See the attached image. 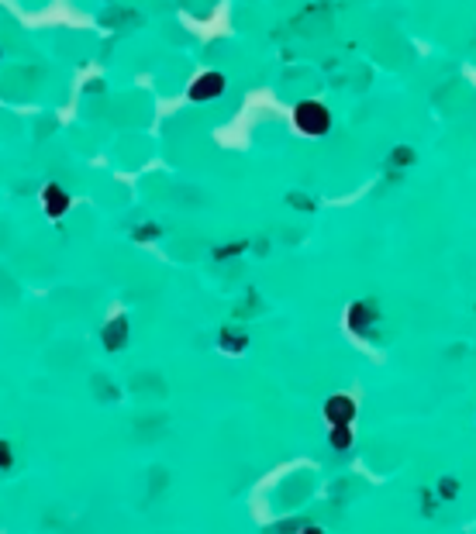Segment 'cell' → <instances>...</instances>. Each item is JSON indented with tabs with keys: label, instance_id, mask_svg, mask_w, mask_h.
<instances>
[{
	"label": "cell",
	"instance_id": "7a4b0ae2",
	"mask_svg": "<svg viewBox=\"0 0 476 534\" xmlns=\"http://www.w3.org/2000/svg\"><path fill=\"white\" fill-rule=\"evenodd\" d=\"M225 93V76L221 73H201L194 83H190V100H214Z\"/></svg>",
	"mask_w": 476,
	"mask_h": 534
},
{
	"label": "cell",
	"instance_id": "5b68a950",
	"mask_svg": "<svg viewBox=\"0 0 476 534\" xmlns=\"http://www.w3.org/2000/svg\"><path fill=\"white\" fill-rule=\"evenodd\" d=\"M104 345H108V349H121V345H125V321H111V324H108Z\"/></svg>",
	"mask_w": 476,
	"mask_h": 534
},
{
	"label": "cell",
	"instance_id": "6da1fadb",
	"mask_svg": "<svg viewBox=\"0 0 476 534\" xmlns=\"http://www.w3.org/2000/svg\"><path fill=\"white\" fill-rule=\"evenodd\" d=\"M294 125H297V132L311 134V138L328 134V128H332V111H328L325 104H317V100H300L294 108Z\"/></svg>",
	"mask_w": 476,
	"mask_h": 534
},
{
	"label": "cell",
	"instance_id": "52a82bcc",
	"mask_svg": "<svg viewBox=\"0 0 476 534\" xmlns=\"http://www.w3.org/2000/svg\"><path fill=\"white\" fill-rule=\"evenodd\" d=\"M11 459H14V455H11V445H7V442H0V469L11 466Z\"/></svg>",
	"mask_w": 476,
	"mask_h": 534
},
{
	"label": "cell",
	"instance_id": "8992f818",
	"mask_svg": "<svg viewBox=\"0 0 476 534\" xmlns=\"http://www.w3.org/2000/svg\"><path fill=\"white\" fill-rule=\"evenodd\" d=\"M352 442V431H349V424H332V445L335 448H349Z\"/></svg>",
	"mask_w": 476,
	"mask_h": 534
},
{
	"label": "cell",
	"instance_id": "277c9868",
	"mask_svg": "<svg viewBox=\"0 0 476 534\" xmlns=\"http://www.w3.org/2000/svg\"><path fill=\"white\" fill-rule=\"evenodd\" d=\"M69 207V197L59 190V186H48L46 190V211L52 214V218H59V214H66Z\"/></svg>",
	"mask_w": 476,
	"mask_h": 534
},
{
	"label": "cell",
	"instance_id": "3957f363",
	"mask_svg": "<svg viewBox=\"0 0 476 534\" xmlns=\"http://www.w3.org/2000/svg\"><path fill=\"white\" fill-rule=\"evenodd\" d=\"M325 418H328V424H352V418H356V403L339 393V397H332V400L325 403Z\"/></svg>",
	"mask_w": 476,
	"mask_h": 534
}]
</instances>
